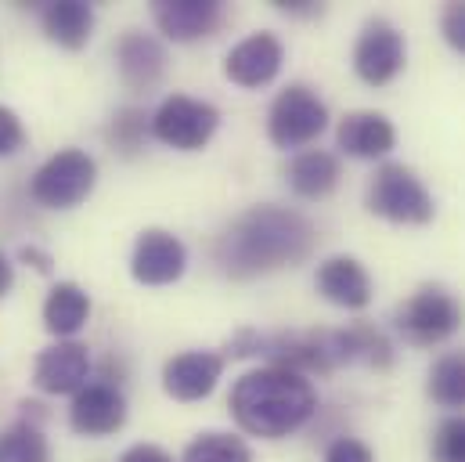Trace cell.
<instances>
[{
    "label": "cell",
    "mask_w": 465,
    "mask_h": 462,
    "mask_svg": "<svg viewBox=\"0 0 465 462\" xmlns=\"http://www.w3.org/2000/svg\"><path fill=\"white\" fill-rule=\"evenodd\" d=\"M318 293L336 304V307H347V311H361L371 304V278L368 271L361 267V260L353 256H329L322 267H318Z\"/></svg>",
    "instance_id": "obj_16"
},
{
    "label": "cell",
    "mask_w": 465,
    "mask_h": 462,
    "mask_svg": "<svg viewBox=\"0 0 465 462\" xmlns=\"http://www.w3.org/2000/svg\"><path fill=\"white\" fill-rule=\"evenodd\" d=\"M278 11H285V15H300V18H311V15H322V4H314V0H271Z\"/></svg>",
    "instance_id": "obj_31"
},
{
    "label": "cell",
    "mask_w": 465,
    "mask_h": 462,
    "mask_svg": "<svg viewBox=\"0 0 465 462\" xmlns=\"http://www.w3.org/2000/svg\"><path fill=\"white\" fill-rule=\"evenodd\" d=\"M40 22H44V33L58 47L80 51L91 40V29H94V7L84 4V0H51V4H44Z\"/></svg>",
    "instance_id": "obj_20"
},
{
    "label": "cell",
    "mask_w": 465,
    "mask_h": 462,
    "mask_svg": "<svg viewBox=\"0 0 465 462\" xmlns=\"http://www.w3.org/2000/svg\"><path fill=\"white\" fill-rule=\"evenodd\" d=\"M87 376H91V354L87 346L73 344V340L40 350L33 365V383L44 394H76L87 387Z\"/></svg>",
    "instance_id": "obj_15"
},
{
    "label": "cell",
    "mask_w": 465,
    "mask_h": 462,
    "mask_svg": "<svg viewBox=\"0 0 465 462\" xmlns=\"http://www.w3.org/2000/svg\"><path fill=\"white\" fill-rule=\"evenodd\" d=\"M408 47L397 25H390L386 18H371L357 44H353V73L368 84V87H386L397 80V73L404 69Z\"/></svg>",
    "instance_id": "obj_8"
},
{
    "label": "cell",
    "mask_w": 465,
    "mask_h": 462,
    "mask_svg": "<svg viewBox=\"0 0 465 462\" xmlns=\"http://www.w3.org/2000/svg\"><path fill=\"white\" fill-rule=\"evenodd\" d=\"M188 267V249L173 231L148 228L137 235L134 256H130V275L141 286H170L184 275Z\"/></svg>",
    "instance_id": "obj_9"
},
{
    "label": "cell",
    "mask_w": 465,
    "mask_h": 462,
    "mask_svg": "<svg viewBox=\"0 0 465 462\" xmlns=\"http://www.w3.org/2000/svg\"><path fill=\"white\" fill-rule=\"evenodd\" d=\"M126 423V401L116 383H87L73 394L69 405V427L84 437H109Z\"/></svg>",
    "instance_id": "obj_12"
},
{
    "label": "cell",
    "mask_w": 465,
    "mask_h": 462,
    "mask_svg": "<svg viewBox=\"0 0 465 462\" xmlns=\"http://www.w3.org/2000/svg\"><path fill=\"white\" fill-rule=\"evenodd\" d=\"M11 286H15V267H11V260L0 253V296H4Z\"/></svg>",
    "instance_id": "obj_33"
},
{
    "label": "cell",
    "mask_w": 465,
    "mask_h": 462,
    "mask_svg": "<svg viewBox=\"0 0 465 462\" xmlns=\"http://www.w3.org/2000/svg\"><path fill=\"white\" fill-rule=\"evenodd\" d=\"M340 148L353 159H382L397 145V130L382 113H350L336 130Z\"/></svg>",
    "instance_id": "obj_17"
},
{
    "label": "cell",
    "mask_w": 465,
    "mask_h": 462,
    "mask_svg": "<svg viewBox=\"0 0 465 462\" xmlns=\"http://www.w3.org/2000/svg\"><path fill=\"white\" fill-rule=\"evenodd\" d=\"M22 260H25V264H33L40 275H47V271H51V256H47V253H40L36 246H22Z\"/></svg>",
    "instance_id": "obj_32"
},
{
    "label": "cell",
    "mask_w": 465,
    "mask_h": 462,
    "mask_svg": "<svg viewBox=\"0 0 465 462\" xmlns=\"http://www.w3.org/2000/svg\"><path fill=\"white\" fill-rule=\"evenodd\" d=\"M217 126H221V113L210 102H199L188 95H170L152 116V134L177 152L206 148Z\"/></svg>",
    "instance_id": "obj_7"
},
{
    "label": "cell",
    "mask_w": 465,
    "mask_h": 462,
    "mask_svg": "<svg viewBox=\"0 0 465 462\" xmlns=\"http://www.w3.org/2000/svg\"><path fill=\"white\" fill-rule=\"evenodd\" d=\"M116 69H119V80L126 91L134 95H148L163 84L166 76V47L148 36V33H123L116 44Z\"/></svg>",
    "instance_id": "obj_11"
},
{
    "label": "cell",
    "mask_w": 465,
    "mask_h": 462,
    "mask_svg": "<svg viewBox=\"0 0 465 462\" xmlns=\"http://www.w3.org/2000/svg\"><path fill=\"white\" fill-rule=\"evenodd\" d=\"M318 246L314 225L289 206H252L217 238V264L228 278H256L303 264Z\"/></svg>",
    "instance_id": "obj_1"
},
{
    "label": "cell",
    "mask_w": 465,
    "mask_h": 462,
    "mask_svg": "<svg viewBox=\"0 0 465 462\" xmlns=\"http://www.w3.org/2000/svg\"><path fill=\"white\" fill-rule=\"evenodd\" d=\"M98 181V163L84 148L54 152L29 181V196L47 210H73L80 206Z\"/></svg>",
    "instance_id": "obj_4"
},
{
    "label": "cell",
    "mask_w": 465,
    "mask_h": 462,
    "mask_svg": "<svg viewBox=\"0 0 465 462\" xmlns=\"http://www.w3.org/2000/svg\"><path fill=\"white\" fill-rule=\"evenodd\" d=\"M340 159L325 148H307L300 156L289 159L285 166V185L300 196V199H325L336 192L340 185Z\"/></svg>",
    "instance_id": "obj_19"
},
{
    "label": "cell",
    "mask_w": 465,
    "mask_h": 462,
    "mask_svg": "<svg viewBox=\"0 0 465 462\" xmlns=\"http://www.w3.org/2000/svg\"><path fill=\"white\" fill-rule=\"evenodd\" d=\"M119 462H173L163 448H155V445H134V448H126V456Z\"/></svg>",
    "instance_id": "obj_30"
},
{
    "label": "cell",
    "mask_w": 465,
    "mask_h": 462,
    "mask_svg": "<svg viewBox=\"0 0 465 462\" xmlns=\"http://www.w3.org/2000/svg\"><path fill=\"white\" fill-rule=\"evenodd\" d=\"M368 210L390 225H430L437 203L415 170L404 163H382L368 181Z\"/></svg>",
    "instance_id": "obj_3"
},
{
    "label": "cell",
    "mask_w": 465,
    "mask_h": 462,
    "mask_svg": "<svg viewBox=\"0 0 465 462\" xmlns=\"http://www.w3.org/2000/svg\"><path fill=\"white\" fill-rule=\"evenodd\" d=\"M329 126V109L325 102L303 87V84H289L274 102H271V113H267V137L278 145V148H303L311 145L314 137H322Z\"/></svg>",
    "instance_id": "obj_6"
},
{
    "label": "cell",
    "mask_w": 465,
    "mask_h": 462,
    "mask_svg": "<svg viewBox=\"0 0 465 462\" xmlns=\"http://www.w3.org/2000/svg\"><path fill=\"white\" fill-rule=\"evenodd\" d=\"M433 462H465V416H448L437 427Z\"/></svg>",
    "instance_id": "obj_26"
},
{
    "label": "cell",
    "mask_w": 465,
    "mask_h": 462,
    "mask_svg": "<svg viewBox=\"0 0 465 462\" xmlns=\"http://www.w3.org/2000/svg\"><path fill=\"white\" fill-rule=\"evenodd\" d=\"M430 397L440 405V408H462L465 405V361L459 354H448L440 357L433 368H430V383H426Z\"/></svg>",
    "instance_id": "obj_24"
},
{
    "label": "cell",
    "mask_w": 465,
    "mask_h": 462,
    "mask_svg": "<svg viewBox=\"0 0 465 462\" xmlns=\"http://www.w3.org/2000/svg\"><path fill=\"white\" fill-rule=\"evenodd\" d=\"M440 33L459 55H465V0H451L440 11Z\"/></svg>",
    "instance_id": "obj_27"
},
{
    "label": "cell",
    "mask_w": 465,
    "mask_h": 462,
    "mask_svg": "<svg viewBox=\"0 0 465 462\" xmlns=\"http://www.w3.org/2000/svg\"><path fill=\"white\" fill-rule=\"evenodd\" d=\"M232 416L234 423L263 441H278L296 434L300 427L311 423L318 412V390L311 387L307 376L278 365H263L245 372L232 387Z\"/></svg>",
    "instance_id": "obj_2"
},
{
    "label": "cell",
    "mask_w": 465,
    "mask_h": 462,
    "mask_svg": "<svg viewBox=\"0 0 465 462\" xmlns=\"http://www.w3.org/2000/svg\"><path fill=\"white\" fill-rule=\"evenodd\" d=\"M282 62H285L282 40L274 33H252L228 51L224 76L238 87H245V91H260L282 73Z\"/></svg>",
    "instance_id": "obj_10"
},
{
    "label": "cell",
    "mask_w": 465,
    "mask_h": 462,
    "mask_svg": "<svg viewBox=\"0 0 465 462\" xmlns=\"http://www.w3.org/2000/svg\"><path fill=\"white\" fill-rule=\"evenodd\" d=\"M148 134H152V116L144 113V109H134V105L119 109V113L109 119V126H105V141H109V148L119 152V156H126V159L137 156V152L144 148Z\"/></svg>",
    "instance_id": "obj_22"
},
{
    "label": "cell",
    "mask_w": 465,
    "mask_h": 462,
    "mask_svg": "<svg viewBox=\"0 0 465 462\" xmlns=\"http://www.w3.org/2000/svg\"><path fill=\"white\" fill-rule=\"evenodd\" d=\"M22 145H25V126H22V119L11 113L7 105H0V159H4V156H15Z\"/></svg>",
    "instance_id": "obj_28"
},
{
    "label": "cell",
    "mask_w": 465,
    "mask_h": 462,
    "mask_svg": "<svg viewBox=\"0 0 465 462\" xmlns=\"http://www.w3.org/2000/svg\"><path fill=\"white\" fill-rule=\"evenodd\" d=\"M224 376V357L213 350H184L166 361L163 368V390L173 401H203L213 394V387Z\"/></svg>",
    "instance_id": "obj_14"
},
{
    "label": "cell",
    "mask_w": 465,
    "mask_h": 462,
    "mask_svg": "<svg viewBox=\"0 0 465 462\" xmlns=\"http://www.w3.org/2000/svg\"><path fill=\"white\" fill-rule=\"evenodd\" d=\"M181 462H252V452L242 437L234 434H199L188 448H184V459Z\"/></svg>",
    "instance_id": "obj_25"
},
{
    "label": "cell",
    "mask_w": 465,
    "mask_h": 462,
    "mask_svg": "<svg viewBox=\"0 0 465 462\" xmlns=\"http://www.w3.org/2000/svg\"><path fill=\"white\" fill-rule=\"evenodd\" d=\"M0 462H51V445L40 434V423L22 419L0 434Z\"/></svg>",
    "instance_id": "obj_23"
},
{
    "label": "cell",
    "mask_w": 465,
    "mask_h": 462,
    "mask_svg": "<svg viewBox=\"0 0 465 462\" xmlns=\"http://www.w3.org/2000/svg\"><path fill=\"white\" fill-rule=\"evenodd\" d=\"M91 318V296L76 282H58L44 304V326L54 336H76Z\"/></svg>",
    "instance_id": "obj_21"
},
{
    "label": "cell",
    "mask_w": 465,
    "mask_h": 462,
    "mask_svg": "<svg viewBox=\"0 0 465 462\" xmlns=\"http://www.w3.org/2000/svg\"><path fill=\"white\" fill-rule=\"evenodd\" d=\"M325 462H375V456H371L368 445H361V441H353V437H340V441L325 452Z\"/></svg>",
    "instance_id": "obj_29"
},
{
    "label": "cell",
    "mask_w": 465,
    "mask_h": 462,
    "mask_svg": "<svg viewBox=\"0 0 465 462\" xmlns=\"http://www.w3.org/2000/svg\"><path fill=\"white\" fill-rule=\"evenodd\" d=\"M462 304L444 289V286H422L415 289L401 307H397V329L408 344L433 346L451 340L462 329Z\"/></svg>",
    "instance_id": "obj_5"
},
{
    "label": "cell",
    "mask_w": 465,
    "mask_h": 462,
    "mask_svg": "<svg viewBox=\"0 0 465 462\" xmlns=\"http://www.w3.org/2000/svg\"><path fill=\"white\" fill-rule=\"evenodd\" d=\"M329 354L340 365H368V368H390L393 365V344L375 326H350L329 333Z\"/></svg>",
    "instance_id": "obj_18"
},
{
    "label": "cell",
    "mask_w": 465,
    "mask_h": 462,
    "mask_svg": "<svg viewBox=\"0 0 465 462\" xmlns=\"http://www.w3.org/2000/svg\"><path fill=\"white\" fill-rule=\"evenodd\" d=\"M152 18L163 36L177 44H192L203 36H213L224 22V4L221 0H155Z\"/></svg>",
    "instance_id": "obj_13"
}]
</instances>
